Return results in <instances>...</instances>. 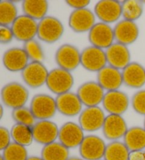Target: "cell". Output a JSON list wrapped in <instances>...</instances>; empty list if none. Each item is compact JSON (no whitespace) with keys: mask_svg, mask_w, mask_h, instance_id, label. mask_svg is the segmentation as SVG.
Returning <instances> with one entry per match:
<instances>
[{"mask_svg":"<svg viewBox=\"0 0 145 160\" xmlns=\"http://www.w3.org/2000/svg\"><path fill=\"white\" fill-rule=\"evenodd\" d=\"M22 9L24 15L40 21L46 16L48 3L46 0H26L22 3Z\"/></svg>","mask_w":145,"mask_h":160,"instance_id":"484cf974","label":"cell"},{"mask_svg":"<svg viewBox=\"0 0 145 160\" xmlns=\"http://www.w3.org/2000/svg\"><path fill=\"white\" fill-rule=\"evenodd\" d=\"M142 2H143V3H145V1H142Z\"/></svg>","mask_w":145,"mask_h":160,"instance_id":"f6af8a7d","label":"cell"},{"mask_svg":"<svg viewBox=\"0 0 145 160\" xmlns=\"http://www.w3.org/2000/svg\"><path fill=\"white\" fill-rule=\"evenodd\" d=\"M143 13V2L139 0H126L122 3V15L125 20H137Z\"/></svg>","mask_w":145,"mask_h":160,"instance_id":"f546056e","label":"cell"},{"mask_svg":"<svg viewBox=\"0 0 145 160\" xmlns=\"http://www.w3.org/2000/svg\"><path fill=\"white\" fill-rule=\"evenodd\" d=\"M30 109L36 119L48 120L54 117L57 110L56 100L51 95L38 94L33 98Z\"/></svg>","mask_w":145,"mask_h":160,"instance_id":"3957f363","label":"cell"},{"mask_svg":"<svg viewBox=\"0 0 145 160\" xmlns=\"http://www.w3.org/2000/svg\"><path fill=\"white\" fill-rule=\"evenodd\" d=\"M107 63L105 52L102 49L90 46L81 52V64L89 71L99 72L106 67Z\"/></svg>","mask_w":145,"mask_h":160,"instance_id":"5b68a950","label":"cell"},{"mask_svg":"<svg viewBox=\"0 0 145 160\" xmlns=\"http://www.w3.org/2000/svg\"><path fill=\"white\" fill-rule=\"evenodd\" d=\"M103 133L107 139L117 141L124 137L128 130L126 121L121 115L109 114L105 117Z\"/></svg>","mask_w":145,"mask_h":160,"instance_id":"ac0fdd59","label":"cell"},{"mask_svg":"<svg viewBox=\"0 0 145 160\" xmlns=\"http://www.w3.org/2000/svg\"><path fill=\"white\" fill-rule=\"evenodd\" d=\"M106 145L101 138L94 135L85 136L79 146V153L85 160H101L104 157Z\"/></svg>","mask_w":145,"mask_h":160,"instance_id":"52a82bcc","label":"cell"},{"mask_svg":"<svg viewBox=\"0 0 145 160\" xmlns=\"http://www.w3.org/2000/svg\"><path fill=\"white\" fill-rule=\"evenodd\" d=\"M74 82V78L70 71L57 68L50 71L46 85L52 92L60 95L69 92Z\"/></svg>","mask_w":145,"mask_h":160,"instance_id":"277c9868","label":"cell"},{"mask_svg":"<svg viewBox=\"0 0 145 160\" xmlns=\"http://www.w3.org/2000/svg\"><path fill=\"white\" fill-rule=\"evenodd\" d=\"M11 28L16 39L25 42L33 40L38 35L37 21L26 15L18 16Z\"/></svg>","mask_w":145,"mask_h":160,"instance_id":"9c48e42d","label":"cell"},{"mask_svg":"<svg viewBox=\"0 0 145 160\" xmlns=\"http://www.w3.org/2000/svg\"><path fill=\"white\" fill-rule=\"evenodd\" d=\"M89 3H90V1H88V0H68L67 1V4L69 7L75 9V10L85 9Z\"/></svg>","mask_w":145,"mask_h":160,"instance_id":"74e56055","label":"cell"},{"mask_svg":"<svg viewBox=\"0 0 145 160\" xmlns=\"http://www.w3.org/2000/svg\"><path fill=\"white\" fill-rule=\"evenodd\" d=\"M24 49L32 62H41L44 59V53L41 46L34 39L24 43Z\"/></svg>","mask_w":145,"mask_h":160,"instance_id":"836d02e7","label":"cell"},{"mask_svg":"<svg viewBox=\"0 0 145 160\" xmlns=\"http://www.w3.org/2000/svg\"><path fill=\"white\" fill-rule=\"evenodd\" d=\"M117 42L129 45L135 42L139 37V28L135 22L122 20L115 25L113 29Z\"/></svg>","mask_w":145,"mask_h":160,"instance_id":"44dd1931","label":"cell"},{"mask_svg":"<svg viewBox=\"0 0 145 160\" xmlns=\"http://www.w3.org/2000/svg\"><path fill=\"white\" fill-rule=\"evenodd\" d=\"M105 117L104 111L100 107H86L79 115V126L83 131H96L103 128Z\"/></svg>","mask_w":145,"mask_h":160,"instance_id":"7c38bea8","label":"cell"},{"mask_svg":"<svg viewBox=\"0 0 145 160\" xmlns=\"http://www.w3.org/2000/svg\"><path fill=\"white\" fill-rule=\"evenodd\" d=\"M49 72L41 62H31L21 71V76L28 86L38 88L46 83Z\"/></svg>","mask_w":145,"mask_h":160,"instance_id":"8fae6325","label":"cell"},{"mask_svg":"<svg viewBox=\"0 0 145 160\" xmlns=\"http://www.w3.org/2000/svg\"><path fill=\"white\" fill-rule=\"evenodd\" d=\"M84 138L82 127L74 122H67L64 124L60 128L58 136L60 142L68 149L80 146Z\"/></svg>","mask_w":145,"mask_h":160,"instance_id":"2e32d148","label":"cell"},{"mask_svg":"<svg viewBox=\"0 0 145 160\" xmlns=\"http://www.w3.org/2000/svg\"><path fill=\"white\" fill-rule=\"evenodd\" d=\"M55 61L59 68L68 71H73L81 64V52L75 46L64 44L55 53Z\"/></svg>","mask_w":145,"mask_h":160,"instance_id":"8992f818","label":"cell"},{"mask_svg":"<svg viewBox=\"0 0 145 160\" xmlns=\"http://www.w3.org/2000/svg\"><path fill=\"white\" fill-rule=\"evenodd\" d=\"M107 62L110 67L117 69H122L130 64L131 55L126 45L120 43H113L105 51Z\"/></svg>","mask_w":145,"mask_h":160,"instance_id":"d6986e66","label":"cell"},{"mask_svg":"<svg viewBox=\"0 0 145 160\" xmlns=\"http://www.w3.org/2000/svg\"><path fill=\"white\" fill-rule=\"evenodd\" d=\"M115 40L113 29L108 23H98L89 32V40L92 46L100 49H108Z\"/></svg>","mask_w":145,"mask_h":160,"instance_id":"30bf717a","label":"cell"},{"mask_svg":"<svg viewBox=\"0 0 145 160\" xmlns=\"http://www.w3.org/2000/svg\"><path fill=\"white\" fill-rule=\"evenodd\" d=\"M95 21V14L91 10L74 9L69 17V26L73 31L81 33L90 31L96 24Z\"/></svg>","mask_w":145,"mask_h":160,"instance_id":"e0dca14e","label":"cell"},{"mask_svg":"<svg viewBox=\"0 0 145 160\" xmlns=\"http://www.w3.org/2000/svg\"><path fill=\"white\" fill-rule=\"evenodd\" d=\"M128 160H145V150L130 152Z\"/></svg>","mask_w":145,"mask_h":160,"instance_id":"f35d334b","label":"cell"},{"mask_svg":"<svg viewBox=\"0 0 145 160\" xmlns=\"http://www.w3.org/2000/svg\"><path fill=\"white\" fill-rule=\"evenodd\" d=\"M32 129L35 141L44 145L55 142L59 136L60 129L57 124L49 120L38 121Z\"/></svg>","mask_w":145,"mask_h":160,"instance_id":"4fadbf2b","label":"cell"},{"mask_svg":"<svg viewBox=\"0 0 145 160\" xmlns=\"http://www.w3.org/2000/svg\"><path fill=\"white\" fill-rule=\"evenodd\" d=\"M33 127H29L22 124L16 123L11 130V136L14 142L26 147L33 142Z\"/></svg>","mask_w":145,"mask_h":160,"instance_id":"83f0119b","label":"cell"},{"mask_svg":"<svg viewBox=\"0 0 145 160\" xmlns=\"http://www.w3.org/2000/svg\"><path fill=\"white\" fill-rule=\"evenodd\" d=\"M29 58L24 48H13L9 49L3 55L4 67L12 72L23 71L29 64Z\"/></svg>","mask_w":145,"mask_h":160,"instance_id":"7402d4cb","label":"cell"},{"mask_svg":"<svg viewBox=\"0 0 145 160\" xmlns=\"http://www.w3.org/2000/svg\"><path fill=\"white\" fill-rule=\"evenodd\" d=\"M0 160H4V157H2V155L0 157Z\"/></svg>","mask_w":145,"mask_h":160,"instance_id":"7bdbcfd3","label":"cell"},{"mask_svg":"<svg viewBox=\"0 0 145 160\" xmlns=\"http://www.w3.org/2000/svg\"><path fill=\"white\" fill-rule=\"evenodd\" d=\"M27 160H43L42 157H30L28 158Z\"/></svg>","mask_w":145,"mask_h":160,"instance_id":"ab89813d","label":"cell"},{"mask_svg":"<svg viewBox=\"0 0 145 160\" xmlns=\"http://www.w3.org/2000/svg\"><path fill=\"white\" fill-rule=\"evenodd\" d=\"M124 143L130 152L145 149V128L135 126L129 128L125 133Z\"/></svg>","mask_w":145,"mask_h":160,"instance_id":"d4e9b609","label":"cell"},{"mask_svg":"<svg viewBox=\"0 0 145 160\" xmlns=\"http://www.w3.org/2000/svg\"><path fill=\"white\" fill-rule=\"evenodd\" d=\"M11 132L4 127L0 128V150L3 151L11 143Z\"/></svg>","mask_w":145,"mask_h":160,"instance_id":"8d00e7d4","label":"cell"},{"mask_svg":"<svg viewBox=\"0 0 145 160\" xmlns=\"http://www.w3.org/2000/svg\"><path fill=\"white\" fill-rule=\"evenodd\" d=\"M144 128H145V119H144Z\"/></svg>","mask_w":145,"mask_h":160,"instance_id":"ee69618b","label":"cell"},{"mask_svg":"<svg viewBox=\"0 0 145 160\" xmlns=\"http://www.w3.org/2000/svg\"><path fill=\"white\" fill-rule=\"evenodd\" d=\"M94 12L103 23H113L122 15V4L115 0H102L96 4Z\"/></svg>","mask_w":145,"mask_h":160,"instance_id":"9a60e30c","label":"cell"},{"mask_svg":"<svg viewBox=\"0 0 145 160\" xmlns=\"http://www.w3.org/2000/svg\"><path fill=\"white\" fill-rule=\"evenodd\" d=\"M97 79L100 85L108 91L118 90L123 83L122 72L110 66H106L99 71Z\"/></svg>","mask_w":145,"mask_h":160,"instance_id":"603a6c76","label":"cell"},{"mask_svg":"<svg viewBox=\"0 0 145 160\" xmlns=\"http://www.w3.org/2000/svg\"><path fill=\"white\" fill-rule=\"evenodd\" d=\"M130 151L124 142L113 141L106 146L104 160H128Z\"/></svg>","mask_w":145,"mask_h":160,"instance_id":"f1b7e54d","label":"cell"},{"mask_svg":"<svg viewBox=\"0 0 145 160\" xmlns=\"http://www.w3.org/2000/svg\"><path fill=\"white\" fill-rule=\"evenodd\" d=\"M18 10L12 1L2 0L0 2V24L9 26L18 18Z\"/></svg>","mask_w":145,"mask_h":160,"instance_id":"4dcf8cb0","label":"cell"},{"mask_svg":"<svg viewBox=\"0 0 145 160\" xmlns=\"http://www.w3.org/2000/svg\"><path fill=\"white\" fill-rule=\"evenodd\" d=\"M68 160H84V159L79 158V157H71V158H69Z\"/></svg>","mask_w":145,"mask_h":160,"instance_id":"b9f144b4","label":"cell"},{"mask_svg":"<svg viewBox=\"0 0 145 160\" xmlns=\"http://www.w3.org/2000/svg\"><path fill=\"white\" fill-rule=\"evenodd\" d=\"M12 117L16 123L19 124L33 127L36 123V118L33 116L31 110L24 107L13 109Z\"/></svg>","mask_w":145,"mask_h":160,"instance_id":"d6a6232c","label":"cell"},{"mask_svg":"<svg viewBox=\"0 0 145 160\" xmlns=\"http://www.w3.org/2000/svg\"><path fill=\"white\" fill-rule=\"evenodd\" d=\"M2 157L4 160H27L29 158L26 148L14 142L4 149Z\"/></svg>","mask_w":145,"mask_h":160,"instance_id":"1f68e13d","label":"cell"},{"mask_svg":"<svg viewBox=\"0 0 145 160\" xmlns=\"http://www.w3.org/2000/svg\"><path fill=\"white\" fill-rule=\"evenodd\" d=\"M123 83L131 88H140L145 85V68L140 63L131 62L122 70Z\"/></svg>","mask_w":145,"mask_h":160,"instance_id":"cb8c5ba5","label":"cell"},{"mask_svg":"<svg viewBox=\"0 0 145 160\" xmlns=\"http://www.w3.org/2000/svg\"><path fill=\"white\" fill-rule=\"evenodd\" d=\"M130 100L126 93L118 90L108 91L105 94L103 105L110 114L122 115L127 111Z\"/></svg>","mask_w":145,"mask_h":160,"instance_id":"5bb4252c","label":"cell"},{"mask_svg":"<svg viewBox=\"0 0 145 160\" xmlns=\"http://www.w3.org/2000/svg\"><path fill=\"white\" fill-rule=\"evenodd\" d=\"M77 94L83 105L91 107H98L100 103L103 102L105 93L98 82L89 81L81 85Z\"/></svg>","mask_w":145,"mask_h":160,"instance_id":"ba28073f","label":"cell"},{"mask_svg":"<svg viewBox=\"0 0 145 160\" xmlns=\"http://www.w3.org/2000/svg\"><path fill=\"white\" fill-rule=\"evenodd\" d=\"M1 98L4 105L14 109L24 107L29 100V92L23 85L12 82L2 88Z\"/></svg>","mask_w":145,"mask_h":160,"instance_id":"6da1fadb","label":"cell"},{"mask_svg":"<svg viewBox=\"0 0 145 160\" xmlns=\"http://www.w3.org/2000/svg\"><path fill=\"white\" fill-rule=\"evenodd\" d=\"M132 106L137 113L145 116V90H139L133 95Z\"/></svg>","mask_w":145,"mask_h":160,"instance_id":"e575fe53","label":"cell"},{"mask_svg":"<svg viewBox=\"0 0 145 160\" xmlns=\"http://www.w3.org/2000/svg\"><path fill=\"white\" fill-rule=\"evenodd\" d=\"M64 26L59 19L53 16H46L38 23V37L49 44L54 43L62 38Z\"/></svg>","mask_w":145,"mask_h":160,"instance_id":"7a4b0ae2","label":"cell"},{"mask_svg":"<svg viewBox=\"0 0 145 160\" xmlns=\"http://www.w3.org/2000/svg\"><path fill=\"white\" fill-rule=\"evenodd\" d=\"M14 38L12 28L6 26L0 27V42L2 44H8Z\"/></svg>","mask_w":145,"mask_h":160,"instance_id":"d590c367","label":"cell"},{"mask_svg":"<svg viewBox=\"0 0 145 160\" xmlns=\"http://www.w3.org/2000/svg\"><path fill=\"white\" fill-rule=\"evenodd\" d=\"M69 155V149L57 142L44 145L41 152L43 160H68Z\"/></svg>","mask_w":145,"mask_h":160,"instance_id":"4316f807","label":"cell"},{"mask_svg":"<svg viewBox=\"0 0 145 160\" xmlns=\"http://www.w3.org/2000/svg\"><path fill=\"white\" fill-rule=\"evenodd\" d=\"M57 109L60 114L67 117H74L82 112L83 104L77 94L71 92L57 95L56 99Z\"/></svg>","mask_w":145,"mask_h":160,"instance_id":"ffe728a7","label":"cell"},{"mask_svg":"<svg viewBox=\"0 0 145 160\" xmlns=\"http://www.w3.org/2000/svg\"><path fill=\"white\" fill-rule=\"evenodd\" d=\"M3 114H4V108H3V106L1 105L0 106V118H2L3 117Z\"/></svg>","mask_w":145,"mask_h":160,"instance_id":"60d3db41","label":"cell"}]
</instances>
